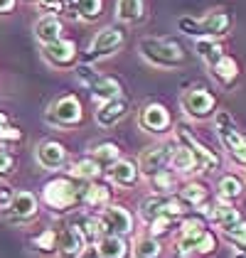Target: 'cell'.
<instances>
[{"label":"cell","instance_id":"cell-33","mask_svg":"<svg viewBox=\"0 0 246 258\" xmlns=\"http://www.w3.org/2000/svg\"><path fill=\"white\" fill-rule=\"evenodd\" d=\"M108 202V189L101 184H86L84 187V204L89 207H101Z\"/></svg>","mask_w":246,"mask_h":258},{"label":"cell","instance_id":"cell-32","mask_svg":"<svg viewBox=\"0 0 246 258\" xmlns=\"http://www.w3.org/2000/svg\"><path fill=\"white\" fill-rule=\"evenodd\" d=\"M121 155V150H118V145L116 143H101V145H96V150H94V160L99 162V165H113L116 160Z\"/></svg>","mask_w":246,"mask_h":258},{"label":"cell","instance_id":"cell-6","mask_svg":"<svg viewBox=\"0 0 246 258\" xmlns=\"http://www.w3.org/2000/svg\"><path fill=\"white\" fill-rule=\"evenodd\" d=\"M217 131H219V138L224 143V148L229 150L231 160L236 165H246V136L236 131L234 120H231V116L226 111L217 113Z\"/></svg>","mask_w":246,"mask_h":258},{"label":"cell","instance_id":"cell-14","mask_svg":"<svg viewBox=\"0 0 246 258\" xmlns=\"http://www.w3.org/2000/svg\"><path fill=\"white\" fill-rule=\"evenodd\" d=\"M42 54L54 69H67L77 61V44L69 40H57L52 44H42Z\"/></svg>","mask_w":246,"mask_h":258},{"label":"cell","instance_id":"cell-35","mask_svg":"<svg viewBox=\"0 0 246 258\" xmlns=\"http://www.w3.org/2000/svg\"><path fill=\"white\" fill-rule=\"evenodd\" d=\"M226 241H231L234 246H239V251H246V221H236L229 229H222Z\"/></svg>","mask_w":246,"mask_h":258},{"label":"cell","instance_id":"cell-40","mask_svg":"<svg viewBox=\"0 0 246 258\" xmlns=\"http://www.w3.org/2000/svg\"><path fill=\"white\" fill-rule=\"evenodd\" d=\"M150 224V231L158 236V234H165L170 226H172V219H167V217H160V219H153V221H148Z\"/></svg>","mask_w":246,"mask_h":258},{"label":"cell","instance_id":"cell-19","mask_svg":"<svg viewBox=\"0 0 246 258\" xmlns=\"http://www.w3.org/2000/svg\"><path fill=\"white\" fill-rule=\"evenodd\" d=\"M126 113H128V99L118 96V99L103 101L101 108L96 111V123H99L101 128H113Z\"/></svg>","mask_w":246,"mask_h":258},{"label":"cell","instance_id":"cell-41","mask_svg":"<svg viewBox=\"0 0 246 258\" xmlns=\"http://www.w3.org/2000/svg\"><path fill=\"white\" fill-rule=\"evenodd\" d=\"M40 3L42 10H47V13H52V15H57L64 10V0H37Z\"/></svg>","mask_w":246,"mask_h":258},{"label":"cell","instance_id":"cell-1","mask_svg":"<svg viewBox=\"0 0 246 258\" xmlns=\"http://www.w3.org/2000/svg\"><path fill=\"white\" fill-rule=\"evenodd\" d=\"M231 13L229 10H212L202 18H180L177 27L184 35L197 37V40H219L231 30Z\"/></svg>","mask_w":246,"mask_h":258},{"label":"cell","instance_id":"cell-23","mask_svg":"<svg viewBox=\"0 0 246 258\" xmlns=\"http://www.w3.org/2000/svg\"><path fill=\"white\" fill-rule=\"evenodd\" d=\"M116 18L126 25H136L145 18V0H118Z\"/></svg>","mask_w":246,"mask_h":258},{"label":"cell","instance_id":"cell-20","mask_svg":"<svg viewBox=\"0 0 246 258\" xmlns=\"http://www.w3.org/2000/svg\"><path fill=\"white\" fill-rule=\"evenodd\" d=\"M170 167H172V170H177V172H182V175H195V172H202V165H200L197 155H195L187 145H180V143H175V148H172V155H170Z\"/></svg>","mask_w":246,"mask_h":258},{"label":"cell","instance_id":"cell-34","mask_svg":"<svg viewBox=\"0 0 246 258\" xmlns=\"http://www.w3.org/2000/svg\"><path fill=\"white\" fill-rule=\"evenodd\" d=\"M160 256V243L153 236H141L136 241V258H158Z\"/></svg>","mask_w":246,"mask_h":258},{"label":"cell","instance_id":"cell-11","mask_svg":"<svg viewBox=\"0 0 246 258\" xmlns=\"http://www.w3.org/2000/svg\"><path fill=\"white\" fill-rule=\"evenodd\" d=\"M37 214V197L32 192H18L5 207V221L8 224H27Z\"/></svg>","mask_w":246,"mask_h":258},{"label":"cell","instance_id":"cell-3","mask_svg":"<svg viewBox=\"0 0 246 258\" xmlns=\"http://www.w3.org/2000/svg\"><path fill=\"white\" fill-rule=\"evenodd\" d=\"M84 187H86V182L77 184L74 179L57 177L44 187L42 197L47 202V207H52L54 212H67V209L77 207L79 202H84Z\"/></svg>","mask_w":246,"mask_h":258},{"label":"cell","instance_id":"cell-28","mask_svg":"<svg viewBox=\"0 0 246 258\" xmlns=\"http://www.w3.org/2000/svg\"><path fill=\"white\" fill-rule=\"evenodd\" d=\"M244 195V182L236 177V175H224L219 179V197L224 202H234Z\"/></svg>","mask_w":246,"mask_h":258},{"label":"cell","instance_id":"cell-12","mask_svg":"<svg viewBox=\"0 0 246 258\" xmlns=\"http://www.w3.org/2000/svg\"><path fill=\"white\" fill-rule=\"evenodd\" d=\"M172 148L175 143H155L150 148H145L143 153L138 155V170L143 175H155L158 170H163L165 165L170 162V155H172Z\"/></svg>","mask_w":246,"mask_h":258},{"label":"cell","instance_id":"cell-30","mask_svg":"<svg viewBox=\"0 0 246 258\" xmlns=\"http://www.w3.org/2000/svg\"><path fill=\"white\" fill-rule=\"evenodd\" d=\"M180 199H182L184 204H190V207L205 204V199H207L205 184H200V182H187L182 187V192H180Z\"/></svg>","mask_w":246,"mask_h":258},{"label":"cell","instance_id":"cell-44","mask_svg":"<svg viewBox=\"0 0 246 258\" xmlns=\"http://www.w3.org/2000/svg\"><path fill=\"white\" fill-rule=\"evenodd\" d=\"M5 128H8V116L0 111V136H3V131H5Z\"/></svg>","mask_w":246,"mask_h":258},{"label":"cell","instance_id":"cell-16","mask_svg":"<svg viewBox=\"0 0 246 258\" xmlns=\"http://www.w3.org/2000/svg\"><path fill=\"white\" fill-rule=\"evenodd\" d=\"M175 136H177V143H180V145H187V148L197 155L200 165H202V170H217V167H219V158H217V155H214L207 145H202L200 140H197L192 133H190V131H187V128H184V125H180V128H177V133H175Z\"/></svg>","mask_w":246,"mask_h":258},{"label":"cell","instance_id":"cell-8","mask_svg":"<svg viewBox=\"0 0 246 258\" xmlns=\"http://www.w3.org/2000/svg\"><path fill=\"white\" fill-rule=\"evenodd\" d=\"M77 77L82 84H86L89 89H91V94L96 96V99L101 101H111V99H118L121 96V84L113 79V77H103V74H96L89 64H84L77 69Z\"/></svg>","mask_w":246,"mask_h":258},{"label":"cell","instance_id":"cell-18","mask_svg":"<svg viewBox=\"0 0 246 258\" xmlns=\"http://www.w3.org/2000/svg\"><path fill=\"white\" fill-rule=\"evenodd\" d=\"M209 74L214 77V81L219 84V86H224V89H231L236 79H239V64L234 57H219V59L214 61V64H209Z\"/></svg>","mask_w":246,"mask_h":258},{"label":"cell","instance_id":"cell-31","mask_svg":"<svg viewBox=\"0 0 246 258\" xmlns=\"http://www.w3.org/2000/svg\"><path fill=\"white\" fill-rule=\"evenodd\" d=\"M99 172H101V165H99V162H96L94 158L79 160V162H77V165L72 167V175H74L77 179H82V182L99 177Z\"/></svg>","mask_w":246,"mask_h":258},{"label":"cell","instance_id":"cell-9","mask_svg":"<svg viewBox=\"0 0 246 258\" xmlns=\"http://www.w3.org/2000/svg\"><path fill=\"white\" fill-rule=\"evenodd\" d=\"M180 106H182V111L190 118L205 120V118H212V116H214L217 99H214V94H209L207 89H190V91L182 94Z\"/></svg>","mask_w":246,"mask_h":258},{"label":"cell","instance_id":"cell-29","mask_svg":"<svg viewBox=\"0 0 246 258\" xmlns=\"http://www.w3.org/2000/svg\"><path fill=\"white\" fill-rule=\"evenodd\" d=\"M197 54H200V57L207 61V67H209V64H214L219 57H224V47H222L219 40H197Z\"/></svg>","mask_w":246,"mask_h":258},{"label":"cell","instance_id":"cell-5","mask_svg":"<svg viewBox=\"0 0 246 258\" xmlns=\"http://www.w3.org/2000/svg\"><path fill=\"white\" fill-rule=\"evenodd\" d=\"M126 42V30H121L118 25H108L96 32L94 42L89 44L86 54H84V61L91 64V61H99L103 57H111L121 49V44Z\"/></svg>","mask_w":246,"mask_h":258},{"label":"cell","instance_id":"cell-42","mask_svg":"<svg viewBox=\"0 0 246 258\" xmlns=\"http://www.w3.org/2000/svg\"><path fill=\"white\" fill-rule=\"evenodd\" d=\"M77 258H101V253H99V246H94V243H89V246H84L82 253Z\"/></svg>","mask_w":246,"mask_h":258},{"label":"cell","instance_id":"cell-13","mask_svg":"<svg viewBox=\"0 0 246 258\" xmlns=\"http://www.w3.org/2000/svg\"><path fill=\"white\" fill-rule=\"evenodd\" d=\"M170 113H167V108H165L163 103H148L141 108V116H138V125L143 128L145 133H155V136H160V133H167V128H170Z\"/></svg>","mask_w":246,"mask_h":258},{"label":"cell","instance_id":"cell-36","mask_svg":"<svg viewBox=\"0 0 246 258\" xmlns=\"http://www.w3.org/2000/svg\"><path fill=\"white\" fill-rule=\"evenodd\" d=\"M150 184H153V189H155L158 195H167V192L175 189V177H172V172H167V170H158L155 175H150Z\"/></svg>","mask_w":246,"mask_h":258},{"label":"cell","instance_id":"cell-39","mask_svg":"<svg viewBox=\"0 0 246 258\" xmlns=\"http://www.w3.org/2000/svg\"><path fill=\"white\" fill-rule=\"evenodd\" d=\"M57 236H54V231H44V234H40L37 238H32V246L37 248V251H42V253H52L57 246Z\"/></svg>","mask_w":246,"mask_h":258},{"label":"cell","instance_id":"cell-4","mask_svg":"<svg viewBox=\"0 0 246 258\" xmlns=\"http://www.w3.org/2000/svg\"><path fill=\"white\" fill-rule=\"evenodd\" d=\"M217 248V238L212 236L205 229L202 221L192 219V221H184L180 238H177V253H212Z\"/></svg>","mask_w":246,"mask_h":258},{"label":"cell","instance_id":"cell-2","mask_svg":"<svg viewBox=\"0 0 246 258\" xmlns=\"http://www.w3.org/2000/svg\"><path fill=\"white\" fill-rule=\"evenodd\" d=\"M141 57L148 64L158 67V69H180L187 64V54L184 49L172 40H163V37H145L138 42Z\"/></svg>","mask_w":246,"mask_h":258},{"label":"cell","instance_id":"cell-26","mask_svg":"<svg viewBox=\"0 0 246 258\" xmlns=\"http://www.w3.org/2000/svg\"><path fill=\"white\" fill-rule=\"evenodd\" d=\"M101 0H72L69 5H67V10H72V13H77L82 20L91 22L96 20L99 15H101Z\"/></svg>","mask_w":246,"mask_h":258},{"label":"cell","instance_id":"cell-10","mask_svg":"<svg viewBox=\"0 0 246 258\" xmlns=\"http://www.w3.org/2000/svg\"><path fill=\"white\" fill-rule=\"evenodd\" d=\"M184 212V202L177 197H167V195H155V197H148L141 204V214L145 221H153V219H177Z\"/></svg>","mask_w":246,"mask_h":258},{"label":"cell","instance_id":"cell-43","mask_svg":"<svg viewBox=\"0 0 246 258\" xmlns=\"http://www.w3.org/2000/svg\"><path fill=\"white\" fill-rule=\"evenodd\" d=\"M18 0H0V15H10L15 10Z\"/></svg>","mask_w":246,"mask_h":258},{"label":"cell","instance_id":"cell-15","mask_svg":"<svg viewBox=\"0 0 246 258\" xmlns=\"http://www.w3.org/2000/svg\"><path fill=\"white\" fill-rule=\"evenodd\" d=\"M101 226L111 236H126L133 231V217L123 207H106V212L101 214Z\"/></svg>","mask_w":246,"mask_h":258},{"label":"cell","instance_id":"cell-21","mask_svg":"<svg viewBox=\"0 0 246 258\" xmlns=\"http://www.w3.org/2000/svg\"><path fill=\"white\" fill-rule=\"evenodd\" d=\"M108 177H111L113 184H118V187H136V184H138V177H141V170H138V165L131 162V160H116V162L111 165V170H108Z\"/></svg>","mask_w":246,"mask_h":258},{"label":"cell","instance_id":"cell-38","mask_svg":"<svg viewBox=\"0 0 246 258\" xmlns=\"http://www.w3.org/2000/svg\"><path fill=\"white\" fill-rule=\"evenodd\" d=\"M15 167H18V158H15L8 148H0V179L13 175Z\"/></svg>","mask_w":246,"mask_h":258},{"label":"cell","instance_id":"cell-25","mask_svg":"<svg viewBox=\"0 0 246 258\" xmlns=\"http://www.w3.org/2000/svg\"><path fill=\"white\" fill-rule=\"evenodd\" d=\"M209 219H212V224H217L219 229H229L231 224L241 221V214H239L231 204H217L214 209H209Z\"/></svg>","mask_w":246,"mask_h":258},{"label":"cell","instance_id":"cell-27","mask_svg":"<svg viewBox=\"0 0 246 258\" xmlns=\"http://www.w3.org/2000/svg\"><path fill=\"white\" fill-rule=\"evenodd\" d=\"M99 253H101V258H126V243L121 236L103 234L99 241Z\"/></svg>","mask_w":246,"mask_h":258},{"label":"cell","instance_id":"cell-7","mask_svg":"<svg viewBox=\"0 0 246 258\" xmlns=\"http://www.w3.org/2000/svg\"><path fill=\"white\" fill-rule=\"evenodd\" d=\"M44 118L49 120L52 125H57V128H74V125L82 123V103H79V99L74 94L61 96L47 108Z\"/></svg>","mask_w":246,"mask_h":258},{"label":"cell","instance_id":"cell-17","mask_svg":"<svg viewBox=\"0 0 246 258\" xmlns=\"http://www.w3.org/2000/svg\"><path fill=\"white\" fill-rule=\"evenodd\" d=\"M35 158L40 162V167H44V170H57L67 160V150L57 140H40L37 148H35Z\"/></svg>","mask_w":246,"mask_h":258},{"label":"cell","instance_id":"cell-22","mask_svg":"<svg viewBox=\"0 0 246 258\" xmlns=\"http://www.w3.org/2000/svg\"><path fill=\"white\" fill-rule=\"evenodd\" d=\"M61 32H64V25H61V20L57 15H44L35 25V37L42 44H52V42L61 40Z\"/></svg>","mask_w":246,"mask_h":258},{"label":"cell","instance_id":"cell-37","mask_svg":"<svg viewBox=\"0 0 246 258\" xmlns=\"http://www.w3.org/2000/svg\"><path fill=\"white\" fill-rule=\"evenodd\" d=\"M82 236H84V243H94V241H101L103 236V226H101V219H94L89 217L86 221L82 224Z\"/></svg>","mask_w":246,"mask_h":258},{"label":"cell","instance_id":"cell-24","mask_svg":"<svg viewBox=\"0 0 246 258\" xmlns=\"http://www.w3.org/2000/svg\"><path fill=\"white\" fill-rule=\"evenodd\" d=\"M84 248V236L82 231L77 229V226H69V229H64V234H61V241H59V251L64 258H72V256H79Z\"/></svg>","mask_w":246,"mask_h":258}]
</instances>
